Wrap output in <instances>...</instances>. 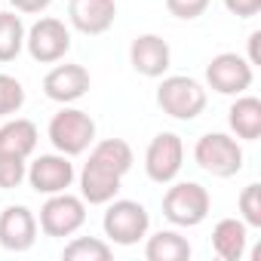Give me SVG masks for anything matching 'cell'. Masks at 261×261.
Wrapping results in <instances>:
<instances>
[{
  "label": "cell",
  "mask_w": 261,
  "mask_h": 261,
  "mask_svg": "<svg viewBox=\"0 0 261 261\" xmlns=\"http://www.w3.org/2000/svg\"><path fill=\"white\" fill-rule=\"evenodd\" d=\"M191 255H194V249H191L188 237H181L178 230H157L145 243L148 261H188Z\"/></svg>",
  "instance_id": "19"
},
{
  "label": "cell",
  "mask_w": 261,
  "mask_h": 261,
  "mask_svg": "<svg viewBox=\"0 0 261 261\" xmlns=\"http://www.w3.org/2000/svg\"><path fill=\"white\" fill-rule=\"evenodd\" d=\"M111 255H114V246L101 237H74L62 249L65 261H108Z\"/></svg>",
  "instance_id": "21"
},
{
  "label": "cell",
  "mask_w": 261,
  "mask_h": 261,
  "mask_svg": "<svg viewBox=\"0 0 261 261\" xmlns=\"http://www.w3.org/2000/svg\"><path fill=\"white\" fill-rule=\"evenodd\" d=\"M237 206H240V218L246 221V227H261V185L258 181L240 191Z\"/></svg>",
  "instance_id": "23"
},
{
  "label": "cell",
  "mask_w": 261,
  "mask_h": 261,
  "mask_svg": "<svg viewBox=\"0 0 261 261\" xmlns=\"http://www.w3.org/2000/svg\"><path fill=\"white\" fill-rule=\"evenodd\" d=\"M25 178H28V185H31L34 194L49 197V194H62V191H68V188L74 185L77 172H74L71 157H65V154L56 151V154H40V157H34V160L28 163Z\"/></svg>",
  "instance_id": "11"
},
{
  "label": "cell",
  "mask_w": 261,
  "mask_h": 261,
  "mask_svg": "<svg viewBox=\"0 0 261 261\" xmlns=\"http://www.w3.org/2000/svg\"><path fill=\"white\" fill-rule=\"evenodd\" d=\"M83 224H86V203H83V197H74V194L62 191V194H49L46 203L40 206L37 227L46 237L65 240V237H74Z\"/></svg>",
  "instance_id": "7"
},
{
  "label": "cell",
  "mask_w": 261,
  "mask_h": 261,
  "mask_svg": "<svg viewBox=\"0 0 261 261\" xmlns=\"http://www.w3.org/2000/svg\"><path fill=\"white\" fill-rule=\"evenodd\" d=\"M92 86V77L83 65H74V62H65V65H56L53 71H46L43 77V95L49 101H59V105H74L80 101Z\"/></svg>",
  "instance_id": "12"
},
{
  "label": "cell",
  "mask_w": 261,
  "mask_h": 261,
  "mask_svg": "<svg viewBox=\"0 0 261 261\" xmlns=\"http://www.w3.org/2000/svg\"><path fill=\"white\" fill-rule=\"evenodd\" d=\"M212 197L200 181H175L163 194V215L175 227H197L206 221Z\"/></svg>",
  "instance_id": "6"
},
{
  "label": "cell",
  "mask_w": 261,
  "mask_h": 261,
  "mask_svg": "<svg viewBox=\"0 0 261 261\" xmlns=\"http://www.w3.org/2000/svg\"><path fill=\"white\" fill-rule=\"evenodd\" d=\"M37 218L28 206H7L0 212V246L7 252H28L37 243Z\"/></svg>",
  "instance_id": "15"
},
{
  "label": "cell",
  "mask_w": 261,
  "mask_h": 261,
  "mask_svg": "<svg viewBox=\"0 0 261 261\" xmlns=\"http://www.w3.org/2000/svg\"><path fill=\"white\" fill-rule=\"evenodd\" d=\"M221 4H224V10H227L230 16H237V19H252V16L261 13V0H221Z\"/></svg>",
  "instance_id": "26"
},
{
  "label": "cell",
  "mask_w": 261,
  "mask_h": 261,
  "mask_svg": "<svg viewBox=\"0 0 261 261\" xmlns=\"http://www.w3.org/2000/svg\"><path fill=\"white\" fill-rule=\"evenodd\" d=\"M28 163L22 157H10V154H0V191H13L25 181Z\"/></svg>",
  "instance_id": "24"
},
{
  "label": "cell",
  "mask_w": 261,
  "mask_h": 261,
  "mask_svg": "<svg viewBox=\"0 0 261 261\" xmlns=\"http://www.w3.org/2000/svg\"><path fill=\"white\" fill-rule=\"evenodd\" d=\"M227 126L233 139L240 142H258L261 139V98L255 95H237V101L227 111Z\"/></svg>",
  "instance_id": "16"
},
{
  "label": "cell",
  "mask_w": 261,
  "mask_h": 261,
  "mask_svg": "<svg viewBox=\"0 0 261 261\" xmlns=\"http://www.w3.org/2000/svg\"><path fill=\"white\" fill-rule=\"evenodd\" d=\"M258 40H261V31H252L249 34V65L255 68V65H261V49H258Z\"/></svg>",
  "instance_id": "28"
},
{
  "label": "cell",
  "mask_w": 261,
  "mask_h": 261,
  "mask_svg": "<svg viewBox=\"0 0 261 261\" xmlns=\"http://www.w3.org/2000/svg\"><path fill=\"white\" fill-rule=\"evenodd\" d=\"M25 49L40 65H56L71 53V28L62 19L43 16L25 31Z\"/></svg>",
  "instance_id": "8"
},
{
  "label": "cell",
  "mask_w": 261,
  "mask_h": 261,
  "mask_svg": "<svg viewBox=\"0 0 261 261\" xmlns=\"http://www.w3.org/2000/svg\"><path fill=\"white\" fill-rule=\"evenodd\" d=\"M25 22L22 16L13 10V13H4L0 10V62H13L19 59V53L25 49Z\"/></svg>",
  "instance_id": "20"
},
{
  "label": "cell",
  "mask_w": 261,
  "mask_h": 261,
  "mask_svg": "<svg viewBox=\"0 0 261 261\" xmlns=\"http://www.w3.org/2000/svg\"><path fill=\"white\" fill-rule=\"evenodd\" d=\"M105 215H101V230L114 246H136L148 237L151 227V215L139 200H111L105 203Z\"/></svg>",
  "instance_id": "4"
},
{
  "label": "cell",
  "mask_w": 261,
  "mask_h": 261,
  "mask_svg": "<svg viewBox=\"0 0 261 261\" xmlns=\"http://www.w3.org/2000/svg\"><path fill=\"white\" fill-rule=\"evenodd\" d=\"M255 80V68L240 53H218L206 65V83L218 95H243Z\"/></svg>",
  "instance_id": "10"
},
{
  "label": "cell",
  "mask_w": 261,
  "mask_h": 261,
  "mask_svg": "<svg viewBox=\"0 0 261 261\" xmlns=\"http://www.w3.org/2000/svg\"><path fill=\"white\" fill-rule=\"evenodd\" d=\"M243 148L227 133H206L194 145V163L212 178H233L243 169Z\"/></svg>",
  "instance_id": "5"
},
{
  "label": "cell",
  "mask_w": 261,
  "mask_h": 261,
  "mask_svg": "<svg viewBox=\"0 0 261 261\" xmlns=\"http://www.w3.org/2000/svg\"><path fill=\"white\" fill-rule=\"evenodd\" d=\"M129 65L148 80H160L172 65V49L160 34H139L129 43Z\"/></svg>",
  "instance_id": "13"
},
{
  "label": "cell",
  "mask_w": 261,
  "mask_h": 261,
  "mask_svg": "<svg viewBox=\"0 0 261 261\" xmlns=\"http://www.w3.org/2000/svg\"><path fill=\"white\" fill-rule=\"evenodd\" d=\"M136 157L123 139H101L92 142L89 160L80 169V197L89 206H105L120 194L123 175L133 169Z\"/></svg>",
  "instance_id": "1"
},
{
  "label": "cell",
  "mask_w": 261,
  "mask_h": 261,
  "mask_svg": "<svg viewBox=\"0 0 261 261\" xmlns=\"http://www.w3.org/2000/svg\"><path fill=\"white\" fill-rule=\"evenodd\" d=\"M117 19V0H68V22L86 37L111 31Z\"/></svg>",
  "instance_id": "14"
},
{
  "label": "cell",
  "mask_w": 261,
  "mask_h": 261,
  "mask_svg": "<svg viewBox=\"0 0 261 261\" xmlns=\"http://www.w3.org/2000/svg\"><path fill=\"white\" fill-rule=\"evenodd\" d=\"M37 126L25 117H13L0 126V154H10V157H22L28 160L37 151Z\"/></svg>",
  "instance_id": "17"
},
{
  "label": "cell",
  "mask_w": 261,
  "mask_h": 261,
  "mask_svg": "<svg viewBox=\"0 0 261 261\" xmlns=\"http://www.w3.org/2000/svg\"><path fill=\"white\" fill-rule=\"evenodd\" d=\"M185 166V142L175 133H157L145 151V172L154 185H172Z\"/></svg>",
  "instance_id": "9"
},
{
  "label": "cell",
  "mask_w": 261,
  "mask_h": 261,
  "mask_svg": "<svg viewBox=\"0 0 261 261\" xmlns=\"http://www.w3.org/2000/svg\"><path fill=\"white\" fill-rule=\"evenodd\" d=\"M46 136L53 142V148L65 157H80L92 148L95 142V120L80 111V108H62L59 114H53L49 126H46Z\"/></svg>",
  "instance_id": "3"
},
{
  "label": "cell",
  "mask_w": 261,
  "mask_h": 261,
  "mask_svg": "<svg viewBox=\"0 0 261 261\" xmlns=\"http://www.w3.org/2000/svg\"><path fill=\"white\" fill-rule=\"evenodd\" d=\"M157 108L172 120L191 123L206 111V86L188 74H163L157 86Z\"/></svg>",
  "instance_id": "2"
},
{
  "label": "cell",
  "mask_w": 261,
  "mask_h": 261,
  "mask_svg": "<svg viewBox=\"0 0 261 261\" xmlns=\"http://www.w3.org/2000/svg\"><path fill=\"white\" fill-rule=\"evenodd\" d=\"M209 4L212 0H166V10H169V16H175L181 22H194L209 10Z\"/></svg>",
  "instance_id": "25"
},
{
  "label": "cell",
  "mask_w": 261,
  "mask_h": 261,
  "mask_svg": "<svg viewBox=\"0 0 261 261\" xmlns=\"http://www.w3.org/2000/svg\"><path fill=\"white\" fill-rule=\"evenodd\" d=\"M16 13H25V16H40L43 10H49L53 0H10Z\"/></svg>",
  "instance_id": "27"
},
{
  "label": "cell",
  "mask_w": 261,
  "mask_h": 261,
  "mask_svg": "<svg viewBox=\"0 0 261 261\" xmlns=\"http://www.w3.org/2000/svg\"><path fill=\"white\" fill-rule=\"evenodd\" d=\"M249 243V227L243 218H221L212 227V249L221 261H240L246 255Z\"/></svg>",
  "instance_id": "18"
},
{
  "label": "cell",
  "mask_w": 261,
  "mask_h": 261,
  "mask_svg": "<svg viewBox=\"0 0 261 261\" xmlns=\"http://www.w3.org/2000/svg\"><path fill=\"white\" fill-rule=\"evenodd\" d=\"M22 105H25V86L10 74H0V117H16Z\"/></svg>",
  "instance_id": "22"
}]
</instances>
